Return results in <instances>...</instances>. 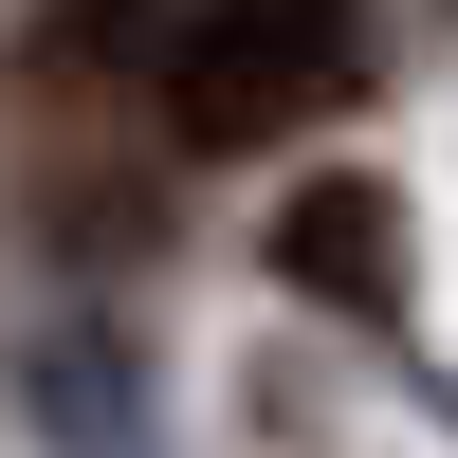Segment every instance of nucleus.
<instances>
[{
    "mask_svg": "<svg viewBox=\"0 0 458 458\" xmlns=\"http://www.w3.org/2000/svg\"><path fill=\"white\" fill-rule=\"evenodd\" d=\"M147 73H165V129L202 165H257L367 92V0H183Z\"/></svg>",
    "mask_w": 458,
    "mask_h": 458,
    "instance_id": "1",
    "label": "nucleus"
},
{
    "mask_svg": "<svg viewBox=\"0 0 458 458\" xmlns=\"http://www.w3.org/2000/svg\"><path fill=\"white\" fill-rule=\"evenodd\" d=\"M276 276L312 293V312L386 330V312H403V183H386V165H312V183L276 202Z\"/></svg>",
    "mask_w": 458,
    "mask_h": 458,
    "instance_id": "2",
    "label": "nucleus"
},
{
    "mask_svg": "<svg viewBox=\"0 0 458 458\" xmlns=\"http://www.w3.org/2000/svg\"><path fill=\"white\" fill-rule=\"evenodd\" d=\"M165 19H183V0H55L37 37H55L73 73H110V55H165Z\"/></svg>",
    "mask_w": 458,
    "mask_h": 458,
    "instance_id": "3",
    "label": "nucleus"
}]
</instances>
